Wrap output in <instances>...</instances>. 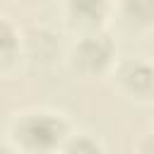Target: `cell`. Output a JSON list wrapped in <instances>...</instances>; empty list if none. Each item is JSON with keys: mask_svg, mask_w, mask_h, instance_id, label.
<instances>
[{"mask_svg": "<svg viewBox=\"0 0 154 154\" xmlns=\"http://www.w3.org/2000/svg\"><path fill=\"white\" fill-rule=\"evenodd\" d=\"M67 135H70L67 120L51 111H26L10 128L12 147L22 149V152L60 149Z\"/></svg>", "mask_w": 154, "mask_h": 154, "instance_id": "6da1fadb", "label": "cell"}, {"mask_svg": "<svg viewBox=\"0 0 154 154\" xmlns=\"http://www.w3.org/2000/svg\"><path fill=\"white\" fill-rule=\"evenodd\" d=\"M111 60H113V43L108 36L96 34V31L82 36V41L72 51V63L84 75L103 72L111 65Z\"/></svg>", "mask_w": 154, "mask_h": 154, "instance_id": "7a4b0ae2", "label": "cell"}, {"mask_svg": "<svg viewBox=\"0 0 154 154\" xmlns=\"http://www.w3.org/2000/svg\"><path fill=\"white\" fill-rule=\"evenodd\" d=\"M120 84L125 87L128 94L140 96V99H149L152 96V70L144 60H130L120 67Z\"/></svg>", "mask_w": 154, "mask_h": 154, "instance_id": "3957f363", "label": "cell"}, {"mask_svg": "<svg viewBox=\"0 0 154 154\" xmlns=\"http://www.w3.org/2000/svg\"><path fill=\"white\" fill-rule=\"evenodd\" d=\"M67 14L82 29L94 31L108 14V0H65Z\"/></svg>", "mask_w": 154, "mask_h": 154, "instance_id": "277c9868", "label": "cell"}, {"mask_svg": "<svg viewBox=\"0 0 154 154\" xmlns=\"http://www.w3.org/2000/svg\"><path fill=\"white\" fill-rule=\"evenodd\" d=\"M123 19L132 26H149L152 22V0H123Z\"/></svg>", "mask_w": 154, "mask_h": 154, "instance_id": "5b68a950", "label": "cell"}, {"mask_svg": "<svg viewBox=\"0 0 154 154\" xmlns=\"http://www.w3.org/2000/svg\"><path fill=\"white\" fill-rule=\"evenodd\" d=\"M17 51H19V36L12 29V24L0 17V67L10 65L17 58Z\"/></svg>", "mask_w": 154, "mask_h": 154, "instance_id": "8992f818", "label": "cell"}, {"mask_svg": "<svg viewBox=\"0 0 154 154\" xmlns=\"http://www.w3.org/2000/svg\"><path fill=\"white\" fill-rule=\"evenodd\" d=\"M60 149H65V152H75V149L77 152H103V144L87 132H70Z\"/></svg>", "mask_w": 154, "mask_h": 154, "instance_id": "52a82bcc", "label": "cell"}]
</instances>
